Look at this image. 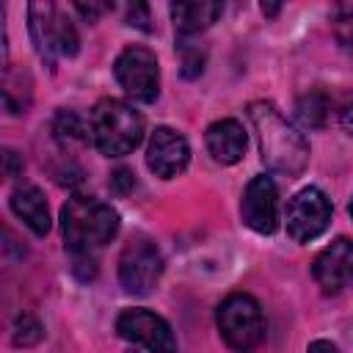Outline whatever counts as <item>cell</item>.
<instances>
[{
	"mask_svg": "<svg viewBox=\"0 0 353 353\" xmlns=\"http://www.w3.org/2000/svg\"><path fill=\"white\" fill-rule=\"evenodd\" d=\"M248 119L254 124L262 163L284 176H298L306 163H309V143L306 138L279 113L273 102H251L248 105Z\"/></svg>",
	"mask_w": 353,
	"mask_h": 353,
	"instance_id": "6da1fadb",
	"label": "cell"
},
{
	"mask_svg": "<svg viewBox=\"0 0 353 353\" xmlns=\"http://www.w3.org/2000/svg\"><path fill=\"white\" fill-rule=\"evenodd\" d=\"M61 232L72 254H91L116 237L119 212L94 196H72L61 210Z\"/></svg>",
	"mask_w": 353,
	"mask_h": 353,
	"instance_id": "7a4b0ae2",
	"label": "cell"
},
{
	"mask_svg": "<svg viewBox=\"0 0 353 353\" xmlns=\"http://www.w3.org/2000/svg\"><path fill=\"white\" fill-rule=\"evenodd\" d=\"M88 132L99 154L121 157L130 154L143 138V116L124 99H99L88 116Z\"/></svg>",
	"mask_w": 353,
	"mask_h": 353,
	"instance_id": "3957f363",
	"label": "cell"
},
{
	"mask_svg": "<svg viewBox=\"0 0 353 353\" xmlns=\"http://www.w3.org/2000/svg\"><path fill=\"white\" fill-rule=\"evenodd\" d=\"M218 331L223 342L237 353H251L265 342V317L259 303L245 292H232L221 301L215 312Z\"/></svg>",
	"mask_w": 353,
	"mask_h": 353,
	"instance_id": "277c9868",
	"label": "cell"
},
{
	"mask_svg": "<svg viewBox=\"0 0 353 353\" xmlns=\"http://www.w3.org/2000/svg\"><path fill=\"white\" fill-rule=\"evenodd\" d=\"M28 19H30V39L39 50V55L47 61V66L55 63L58 55L72 58L80 47V36L58 6L52 3H30L28 6Z\"/></svg>",
	"mask_w": 353,
	"mask_h": 353,
	"instance_id": "5b68a950",
	"label": "cell"
},
{
	"mask_svg": "<svg viewBox=\"0 0 353 353\" xmlns=\"http://www.w3.org/2000/svg\"><path fill=\"white\" fill-rule=\"evenodd\" d=\"M113 74L124 94L135 102H154L160 94V66L149 47H124L113 63Z\"/></svg>",
	"mask_w": 353,
	"mask_h": 353,
	"instance_id": "8992f818",
	"label": "cell"
},
{
	"mask_svg": "<svg viewBox=\"0 0 353 353\" xmlns=\"http://www.w3.org/2000/svg\"><path fill=\"white\" fill-rule=\"evenodd\" d=\"M163 276V254L146 237H135L124 245L119 259V281L130 295H149Z\"/></svg>",
	"mask_w": 353,
	"mask_h": 353,
	"instance_id": "52a82bcc",
	"label": "cell"
},
{
	"mask_svg": "<svg viewBox=\"0 0 353 353\" xmlns=\"http://www.w3.org/2000/svg\"><path fill=\"white\" fill-rule=\"evenodd\" d=\"M287 234L295 243H309L320 237L331 223V201L320 188H303L298 190L287 204Z\"/></svg>",
	"mask_w": 353,
	"mask_h": 353,
	"instance_id": "ba28073f",
	"label": "cell"
},
{
	"mask_svg": "<svg viewBox=\"0 0 353 353\" xmlns=\"http://www.w3.org/2000/svg\"><path fill=\"white\" fill-rule=\"evenodd\" d=\"M116 331L121 339L135 342L149 353H176V336L171 325L149 309H141V306L124 309L116 317Z\"/></svg>",
	"mask_w": 353,
	"mask_h": 353,
	"instance_id": "9c48e42d",
	"label": "cell"
},
{
	"mask_svg": "<svg viewBox=\"0 0 353 353\" xmlns=\"http://www.w3.org/2000/svg\"><path fill=\"white\" fill-rule=\"evenodd\" d=\"M190 163V146L182 132L171 127H154L146 146V165L160 179L179 176Z\"/></svg>",
	"mask_w": 353,
	"mask_h": 353,
	"instance_id": "30bf717a",
	"label": "cell"
},
{
	"mask_svg": "<svg viewBox=\"0 0 353 353\" xmlns=\"http://www.w3.org/2000/svg\"><path fill=\"white\" fill-rule=\"evenodd\" d=\"M240 215L243 223L259 234H273L279 226V193L270 176H254L240 201Z\"/></svg>",
	"mask_w": 353,
	"mask_h": 353,
	"instance_id": "8fae6325",
	"label": "cell"
},
{
	"mask_svg": "<svg viewBox=\"0 0 353 353\" xmlns=\"http://www.w3.org/2000/svg\"><path fill=\"white\" fill-rule=\"evenodd\" d=\"M312 276L323 292H328V295L339 292L353 279V240L336 237L331 245H325L314 256Z\"/></svg>",
	"mask_w": 353,
	"mask_h": 353,
	"instance_id": "7c38bea8",
	"label": "cell"
},
{
	"mask_svg": "<svg viewBox=\"0 0 353 353\" xmlns=\"http://www.w3.org/2000/svg\"><path fill=\"white\" fill-rule=\"evenodd\" d=\"M207 149L210 154L221 163V165H232L237 160H243L245 154V146H248V138H245V130L240 121L234 119H221V121H212L207 127Z\"/></svg>",
	"mask_w": 353,
	"mask_h": 353,
	"instance_id": "4fadbf2b",
	"label": "cell"
},
{
	"mask_svg": "<svg viewBox=\"0 0 353 353\" xmlns=\"http://www.w3.org/2000/svg\"><path fill=\"white\" fill-rule=\"evenodd\" d=\"M11 210L33 234L44 237L50 232V207L36 185H19L11 193Z\"/></svg>",
	"mask_w": 353,
	"mask_h": 353,
	"instance_id": "5bb4252c",
	"label": "cell"
},
{
	"mask_svg": "<svg viewBox=\"0 0 353 353\" xmlns=\"http://www.w3.org/2000/svg\"><path fill=\"white\" fill-rule=\"evenodd\" d=\"M168 11L176 28V36L193 39L221 17L223 6L221 3H171Z\"/></svg>",
	"mask_w": 353,
	"mask_h": 353,
	"instance_id": "9a60e30c",
	"label": "cell"
},
{
	"mask_svg": "<svg viewBox=\"0 0 353 353\" xmlns=\"http://www.w3.org/2000/svg\"><path fill=\"white\" fill-rule=\"evenodd\" d=\"M328 113H331V99L323 94V91H309L298 99V116L306 127L312 130H320L325 127L328 121Z\"/></svg>",
	"mask_w": 353,
	"mask_h": 353,
	"instance_id": "2e32d148",
	"label": "cell"
},
{
	"mask_svg": "<svg viewBox=\"0 0 353 353\" xmlns=\"http://www.w3.org/2000/svg\"><path fill=\"white\" fill-rule=\"evenodd\" d=\"M52 132L58 138L61 146H72V143H85L88 141V130L83 124V119L74 110H58L55 121H52Z\"/></svg>",
	"mask_w": 353,
	"mask_h": 353,
	"instance_id": "e0dca14e",
	"label": "cell"
},
{
	"mask_svg": "<svg viewBox=\"0 0 353 353\" xmlns=\"http://www.w3.org/2000/svg\"><path fill=\"white\" fill-rule=\"evenodd\" d=\"M22 77H28L25 72H6V83H3V102L11 113H25L28 102H30V83L22 85Z\"/></svg>",
	"mask_w": 353,
	"mask_h": 353,
	"instance_id": "ac0fdd59",
	"label": "cell"
},
{
	"mask_svg": "<svg viewBox=\"0 0 353 353\" xmlns=\"http://www.w3.org/2000/svg\"><path fill=\"white\" fill-rule=\"evenodd\" d=\"M41 336H44V325H41L33 314L22 312V314L14 320V334H11V339H14L17 347H30V345L41 342Z\"/></svg>",
	"mask_w": 353,
	"mask_h": 353,
	"instance_id": "d6986e66",
	"label": "cell"
},
{
	"mask_svg": "<svg viewBox=\"0 0 353 353\" xmlns=\"http://www.w3.org/2000/svg\"><path fill=\"white\" fill-rule=\"evenodd\" d=\"M176 47H179V55H182V74L185 77H196V74H201V69H204V47H199V44H193L190 39H182V36H176Z\"/></svg>",
	"mask_w": 353,
	"mask_h": 353,
	"instance_id": "ffe728a7",
	"label": "cell"
},
{
	"mask_svg": "<svg viewBox=\"0 0 353 353\" xmlns=\"http://www.w3.org/2000/svg\"><path fill=\"white\" fill-rule=\"evenodd\" d=\"M334 33L345 47H353V3H345L334 14Z\"/></svg>",
	"mask_w": 353,
	"mask_h": 353,
	"instance_id": "44dd1931",
	"label": "cell"
},
{
	"mask_svg": "<svg viewBox=\"0 0 353 353\" xmlns=\"http://www.w3.org/2000/svg\"><path fill=\"white\" fill-rule=\"evenodd\" d=\"M127 25H132V28L149 33V30L154 28V25H152V17H149V6H143V3L130 6V11H127Z\"/></svg>",
	"mask_w": 353,
	"mask_h": 353,
	"instance_id": "7402d4cb",
	"label": "cell"
},
{
	"mask_svg": "<svg viewBox=\"0 0 353 353\" xmlns=\"http://www.w3.org/2000/svg\"><path fill=\"white\" fill-rule=\"evenodd\" d=\"M113 8V3H77L74 6V11L85 19V22H97L105 11H110Z\"/></svg>",
	"mask_w": 353,
	"mask_h": 353,
	"instance_id": "603a6c76",
	"label": "cell"
},
{
	"mask_svg": "<svg viewBox=\"0 0 353 353\" xmlns=\"http://www.w3.org/2000/svg\"><path fill=\"white\" fill-rule=\"evenodd\" d=\"M110 185L116 193H130L135 188V174L130 168H119L113 176H110Z\"/></svg>",
	"mask_w": 353,
	"mask_h": 353,
	"instance_id": "cb8c5ba5",
	"label": "cell"
},
{
	"mask_svg": "<svg viewBox=\"0 0 353 353\" xmlns=\"http://www.w3.org/2000/svg\"><path fill=\"white\" fill-rule=\"evenodd\" d=\"M339 124L345 127L347 135H353V94H347L339 105Z\"/></svg>",
	"mask_w": 353,
	"mask_h": 353,
	"instance_id": "d4e9b609",
	"label": "cell"
},
{
	"mask_svg": "<svg viewBox=\"0 0 353 353\" xmlns=\"http://www.w3.org/2000/svg\"><path fill=\"white\" fill-rule=\"evenodd\" d=\"M3 160H6V176H17V174H22V157H19L14 149H6Z\"/></svg>",
	"mask_w": 353,
	"mask_h": 353,
	"instance_id": "484cf974",
	"label": "cell"
},
{
	"mask_svg": "<svg viewBox=\"0 0 353 353\" xmlns=\"http://www.w3.org/2000/svg\"><path fill=\"white\" fill-rule=\"evenodd\" d=\"M306 353H339L331 342H325V339H314L309 347H306Z\"/></svg>",
	"mask_w": 353,
	"mask_h": 353,
	"instance_id": "4316f807",
	"label": "cell"
},
{
	"mask_svg": "<svg viewBox=\"0 0 353 353\" xmlns=\"http://www.w3.org/2000/svg\"><path fill=\"white\" fill-rule=\"evenodd\" d=\"M259 8H262V14H265V17H273V14H279V6H276V3H262Z\"/></svg>",
	"mask_w": 353,
	"mask_h": 353,
	"instance_id": "83f0119b",
	"label": "cell"
},
{
	"mask_svg": "<svg viewBox=\"0 0 353 353\" xmlns=\"http://www.w3.org/2000/svg\"><path fill=\"white\" fill-rule=\"evenodd\" d=\"M350 218H353V199H350Z\"/></svg>",
	"mask_w": 353,
	"mask_h": 353,
	"instance_id": "f1b7e54d",
	"label": "cell"
},
{
	"mask_svg": "<svg viewBox=\"0 0 353 353\" xmlns=\"http://www.w3.org/2000/svg\"><path fill=\"white\" fill-rule=\"evenodd\" d=\"M130 353H141V350H130Z\"/></svg>",
	"mask_w": 353,
	"mask_h": 353,
	"instance_id": "f546056e",
	"label": "cell"
}]
</instances>
